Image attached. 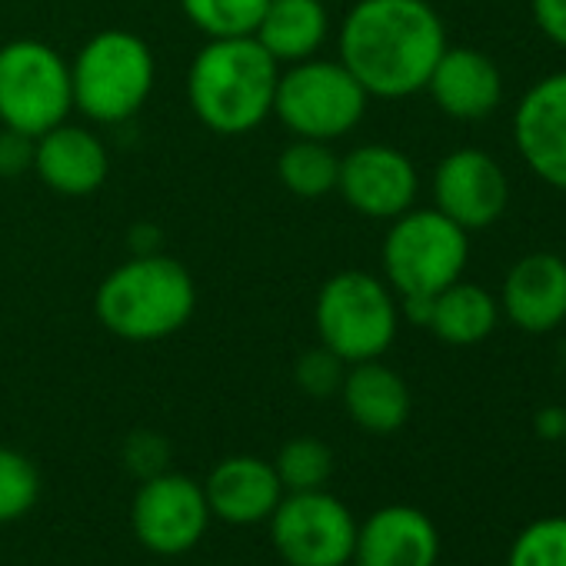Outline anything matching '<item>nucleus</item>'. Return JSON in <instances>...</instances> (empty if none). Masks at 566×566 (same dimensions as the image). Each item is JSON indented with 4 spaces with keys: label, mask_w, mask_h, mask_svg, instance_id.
Segmentation results:
<instances>
[{
    "label": "nucleus",
    "mask_w": 566,
    "mask_h": 566,
    "mask_svg": "<svg viewBox=\"0 0 566 566\" xmlns=\"http://www.w3.org/2000/svg\"><path fill=\"white\" fill-rule=\"evenodd\" d=\"M433 207L467 233L493 227L510 207V177L503 164L480 147H457L437 160L430 177Z\"/></svg>",
    "instance_id": "nucleus-11"
},
{
    "label": "nucleus",
    "mask_w": 566,
    "mask_h": 566,
    "mask_svg": "<svg viewBox=\"0 0 566 566\" xmlns=\"http://www.w3.org/2000/svg\"><path fill=\"white\" fill-rule=\"evenodd\" d=\"M124 467L140 480H150L170 467V443L154 430H137L124 443Z\"/></svg>",
    "instance_id": "nucleus-28"
},
{
    "label": "nucleus",
    "mask_w": 566,
    "mask_h": 566,
    "mask_svg": "<svg viewBox=\"0 0 566 566\" xmlns=\"http://www.w3.org/2000/svg\"><path fill=\"white\" fill-rule=\"evenodd\" d=\"M34 174L57 197H91L111 177V150L91 127L64 120L34 140Z\"/></svg>",
    "instance_id": "nucleus-15"
},
{
    "label": "nucleus",
    "mask_w": 566,
    "mask_h": 566,
    "mask_svg": "<svg viewBox=\"0 0 566 566\" xmlns=\"http://www.w3.org/2000/svg\"><path fill=\"white\" fill-rule=\"evenodd\" d=\"M340 400L347 417L377 437L397 433L407 420H410V387L407 380L380 360H364V364H350L344 387H340Z\"/></svg>",
    "instance_id": "nucleus-19"
},
{
    "label": "nucleus",
    "mask_w": 566,
    "mask_h": 566,
    "mask_svg": "<svg viewBox=\"0 0 566 566\" xmlns=\"http://www.w3.org/2000/svg\"><path fill=\"white\" fill-rule=\"evenodd\" d=\"M130 526L134 536L157 556H184L193 549L207 526L210 506L203 496V483L184 473H157L140 480V490L130 503Z\"/></svg>",
    "instance_id": "nucleus-10"
},
{
    "label": "nucleus",
    "mask_w": 566,
    "mask_h": 566,
    "mask_svg": "<svg viewBox=\"0 0 566 566\" xmlns=\"http://www.w3.org/2000/svg\"><path fill=\"white\" fill-rule=\"evenodd\" d=\"M273 470H276V476L287 493L321 490V486H327V480L334 473V453L317 437H294L280 447Z\"/></svg>",
    "instance_id": "nucleus-24"
},
{
    "label": "nucleus",
    "mask_w": 566,
    "mask_h": 566,
    "mask_svg": "<svg viewBox=\"0 0 566 566\" xmlns=\"http://www.w3.org/2000/svg\"><path fill=\"white\" fill-rule=\"evenodd\" d=\"M539 440H566V407H543L533 420Z\"/></svg>",
    "instance_id": "nucleus-31"
},
{
    "label": "nucleus",
    "mask_w": 566,
    "mask_h": 566,
    "mask_svg": "<svg viewBox=\"0 0 566 566\" xmlns=\"http://www.w3.org/2000/svg\"><path fill=\"white\" fill-rule=\"evenodd\" d=\"M280 64L256 38H213L187 67L193 117L217 137H243L273 114Z\"/></svg>",
    "instance_id": "nucleus-3"
},
{
    "label": "nucleus",
    "mask_w": 566,
    "mask_h": 566,
    "mask_svg": "<svg viewBox=\"0 0 566 566\" xmlns=\"http://www.w3.org/2000/svg\"><path fill=\"white\" fill-rule=\"evenodd\" d=\"M347 367L334 350H327L324 344L311 347L307 354L297 357L294 364V380L297 387L314 397V400H327V397H337L340 387H344V377H347Z\"/></svg>",
    "instance_id": "nucleus-27"
},
{
    "label": "nucleus",
    "mask_w": 566,
    "mask_h": 566,
    "mask_svg": "<svg viewBox=\"0 0 566 566\" xmlns=\"http://www.w3.org/2000/svg\"><path fill=\"white\" fill-rule=\"evenodd\" d=\"M337 193L367 220H394L417 207L420 170L410 154L394 144H360L340 157Z\"/></svg>",
    "instance_id": "nucleus-12"
},
{
    "label": "nucleus",
    "mask_w": 566,
    "mask_h": 566,
    "mask_svg": "<svg viewBox=\"0 0 566 566\" xmlns=\"http://www.w3.org/2000/svg\"><path fill=\"white\" fill-rule=\"evenodd\" d=\"M400 304L390 283L370 270H337L314 301V327L344 364L380 360L400 334Z\"/></svg>",
    "instance_id": "nucleus-5"
},
{
    "label": "nucleus",
    "mask_w": 566,
    "mask_h": 566,
    "mask_svg": "<svg viewBox=\"0 0 566 566\" xmlns=\"http://www.w3.org/2000/svg\"><path fill=\"white\" fill-rule=\"evenodd\" d=\"M367 107L370 94L340 61L317 54L311 61L280 67L273 117L294 137L334 144L364 124Z\"/></svg>",
    "instance_id": "nucleus-7"
},
{
    "label": "nucleus",
    "mask_w": 566,
    "mask_h": 566,
    "mask_svg": "<svg viewBox=\"0 0 566 566\" xmlns=\"http://www.w3.org/2000/svg\"><path fill=\"white\" fill-rule=\"evenodd\" d=\"M197 311L190 270L160 250L117 263L94 294L97 324L127 344H157L180 334Z\"/></svg>",
    "instance_id": "nucleus-2"
},
{
    "label": "nucleus",
    "mask_w": 566,
    "mask_h": 566,
    "mask_svg": "<svg viewBox=\"0 0 566 566\" xmlns=\"http://www.w3.org/2000/svg\"><path fill=\"white\" fill-rule=\"evenodd\" d=\"M276 177L287 193L301 200H321L327 193H337L340 157L324 140L294 137L276 157Z\"/></svg>",
    "instance_id": "nucleus-22"
},
{
    "label": "nucleus",
    "mask_w": 566,
    "mask_h": 566,
    "mask_svg": "<svg viewBox=\"0 0 566 566\" xmlns=\"http://www.w3.org/2000/svg\"><path fill=\"white\" fill-rule=\"evenodd\" d=\"M510 134L526 170L566 193V71L543 74L523 91Z\"/></svg>",
    "instance_id": "nucleus-13"
},
{
    "label": "nucleus",
    "mask_w": 566,
    "mask_h": 566,
    "mask_svg": "<svg viewBox=\"0 0 566 566\" xmlns=\"http://www.w3.org/2000/svg\"><path fill=\"white\" fill-rule=\"evenodd\" d=\"M253 38L280 67L311 61L331 38V11L324 0H270Z\"/></svg>",
    "instance_id": "nucleus-20"
},
{
    "label": "nucleus",
    "mask_w": 566,
    "mask_h": 566,
    "mask_svg": "<svg viewBox=\"0 0 566 566\" xmlns=\"http://www.w3.org/2000/svg\"><path fill=\"white\" fill-rule=\"evenodd\" d=\"M157 61L144 38L124 28L97 31L71 61L74 111L94 124H127L154 91Z\"/></svg>",
    "instance_id": "nucleus-4"
},
{
    "label": "nucleus",
    "mask_w": 566,
    "mask_h": 566,
    "mask_svg": "<svg viewBox=\"0 0 566 566\" xmlns=\"http://www.w3.org/2000/svg\"><path fill=\"white\" fill-rule=\"evenodd\" d=\"M447 48L443 18L430 0H357L337 28V61L370 101H403L427 91Z\"/></svg>",
    "instance_id": "nucleus-1"
},
{
    "label": "nucleus",
    "mask_w": 566,
    "mask_h": 566,
    "mask_svg": "<svg viewBox=\"0 0 566 566\" xmlns=\"http://www.w3.org/2000/svg\"><path fill=\"white\" fill-rule=\"evenodd\" d=\"M184 18L207 38H253L270 0H177Z\"/></svg>",
    "instance_id": "nucleus-23"
},
{
    "label": "nucleus",
    "mask_w": 566,
    "mask_h": 566,
    "mask_svg": "<svg viewBox=\"0 0 566 566\" xmlns=\"http://www.w3.org/2000/svg\"><path fill=\"white\" fill-rule=\"evenodd\" d=\"M384 280L397 297H437L470 263V233L437 207L394 217L380 247Z\"/></svg>",
    "instance_id": "nucleus-6"
},
{
    "label": "nucleus",
    "mask_w": 566,
    "mask_h": 566,
    "mask_svg": "<svg viewBox=\"0 0 566 566\" xmlns=\"http://www.w3.org/2000/svg\"><path fill=\"white\" fill-rule=\"evenodd\" d=\"M270 539L287 566H350L357 516L324 486L283 493L270 513Z\"/></svg>",
    "instance_id": "nucleus-9"
},
{
    "label": "nucleus",
    "mask_w": 566,
    "mask_h": 566,
    "mask_svg": "<svg viewBox=\"0 0 566 566\" xmlns=\"http://www.w3.org/2000/svg\"><path fill=\"white\" fill-rule=\"evenodd\" d=\"M34 170V137L0 127V177L14 180Z\"/></svg>",
    "instance_id": "nucleus-29"
},
{
    "label": "nucleus",
    "mask_w": 566,
    "mask_h": 566,
    "mask_svg": "<svg viewBox=\"0 0 566 566\" xmlns=\"http://www.w3.org/2000/svg\"><path fill=\"white\" fill-rule=\"evenodd\" d=\"M506 566H566V516L526 523L510 543Z\"/></svg>",
    "instance_id": "nucleus-26"
},
{
    "label": "nucleus",
    "mask_w": 566,
    "mask_h": 566,
    "mask_svg": "<svg viewBox=\"0 0 566 566\" xmlns=\"http://www.w3.org/2000/svg\"><path fill=\"white\" fill-rule=\"evenodd\" d=\"M563 443H566V440H563Z\"/></svg>",
    "instance_id": "nucleus-32"
},
{
    "label": "nucleus",
    "mask_w": 566,
    "mask_h": 566,
    "mask_svg": "<svg viewBox=\"0 0 566 566\" xmlns=\"http://www.w3.org/2000/svg\"><path fill=\"white\" fill-rule=\"evenodd\" d=\"M41 500V473L34 460L14 447H0V523L28 516Z\"/></svg>",
    "instance_id": "nucleus-25"
},
{
    "label": "nucleus",
    "mask_w": 566,
    "mask_h": 566,
    "mask_svg": "<svg viewBox=\"0 0 566 566\" xmlns=\"http://www.w3.org/2000/svg\"><path fill=\"white\" fill-rule=\"evenodd\" d=\"M500 317L496 294H490L483 283L460 276L433 297V317L427 331L450 347H476L496 331Z\"/></svg>",
    "instance_id": "nucleus-21"
},
{
    "label": "nucleus",
    "mask_w": 566,
    "mask_h": 566,
    "mask_svg": "<svg viewBox=\"0 0 566 566\" xmlns=\"http://www.w3.org/2000/svg\"><path fill=\"white\" fill-rule=\"evenodd\" d=\"M283 483L270 460L237 453L220 460L210 476L203 480V496L210 506V516L230 523V526H256L266 523L276 503L283 500Z\"/></svg>",
    "instance_id": "nucleus-17"
},
{
    "label": "nucleus",
    "mask_w": 566,
    "mask_h": 566,
    "mask_svg": "<svg viewBox=\"0 0 566 566\" xmlns=\"http://www.w3.org/2000/svg\"><path fill=\"white\" fill-rule=\"evenodd\" d=\"M530 14L536 31L566 51V0H530Z\"/></svg>",
    "instance_id": "nucleus-30"
},
{
    "label": "nucleus",
    "mask_w": 566,
    "mask_h": 566,
    "mask_svg": "<svg viewBox=\"0 0 566 566\" xmlns=\"http://www.w3.org/2000/svg\"><path fill=\"white\" fill-rule=\"evenodd\" d=\"M500 314L523 334H553L566 324V260L549 250L520 256L500 287Z\"/></svg>",
    "instance_id": "nucleus-14"
},
{
    "label": "nucleus",
    "mask_w": 566,
    "mask_h": 566,
    "mask_svg": "<svg viewBox=\"0 0 566 566\" xmlns=\"http://www.w3.org/2000/svg\"><path fill=\"white\" fill-rule=\"evenodd\" d=\"M437 523L417 506L390 503L357 523L354 566H437Z\"/></svg>",
    "instance_id": "nucleus-16"
},
{
    "label": "nucleus",
    "mask_w": 566,
    "mask_h": 566,
    "mask_svg": "<svg viewBox=\"0 0 566 566\" xmlns=\"http://www.w3.org/2000/svg\"><path fill=\"white\" fill-rule=\"evenodd\" d=\"M71 114V61L61 51L31 38L0 48V127L38 140Z\"/></svg>",
    "instance_id": "nucleus-8"
},
{
    "label": "nucleus",
    "mask_w": 566,
    "mask_h": 566,
    "mask_svg": "<svg viewBox=\"0 0 566 566\" xmlns=\"http://www.w3.org/2000/svg\"><path fill=\"white\" fill-rule=\"evenodd\" d=\"M427 94L450 120H486L503 101V74L476 48H447L427 81Z\"/></svg>",
    "instance_id": "nucleus-18"
}]
</instances>
